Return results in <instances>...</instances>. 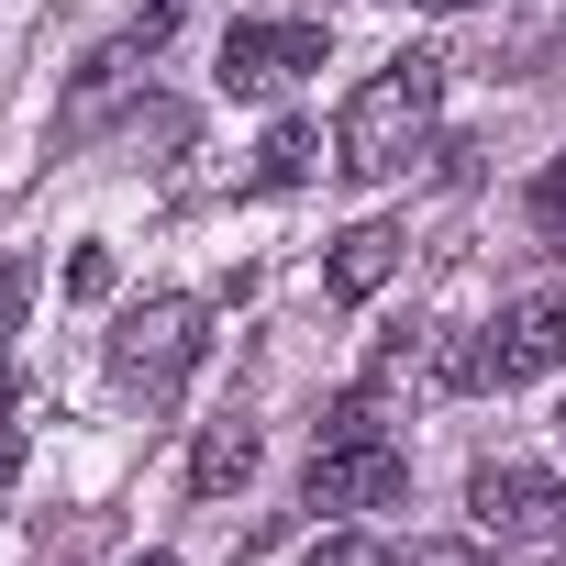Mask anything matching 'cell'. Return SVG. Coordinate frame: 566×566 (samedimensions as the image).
Instances as JSON below:
<instances>
[{"label":"cell","instance_id":"15","mask_svg":"<svg viewBox=\"0 0 566 566\" xmlns=\"http://www.w3.org/2000/svg\"><path fill=\"white\" fill-rule=\"evenodd\" d=\"M433 12H478V0H433Z\"/></svg>","mask_w":566,"mask_h":566},{"label":"cell","instance_id":"12","mask_svg":"<svg viewBox=\"0 0 566 566\" xmlns=\"http://www.w3.org/2000/svg\"><path fill=\"white\" fill-rule=\"evenodd\" d=\"M67 290H78V301H101V290H112V255H101V244H78V255H67Z\"/></svg>","mask_w":566,"mask_h":566},{"label":"cell","instance_id":"9","mask_svg":"<svg viewBox=\"0 0 566 566\" xmlns=\"http://www.w3.org/2000/svg\"><path fill=\"white\" fill-rule=\"evenodd\" d=\"M312 167H323V134H312V123H277L266 156H255V189H301Z\"/></svg>","mask_w":566,"mask_h":566},{"label":"cell","instance_id":"4","mask_svg":"<svg viewBox=\"0 0 566 566\" xmlns=\"http://www.w3.org/2000/svg\"><path fill=\"white\" fill-rule=\"evenodd\" d=\"M301 67H323V23H233L211 78H222L233 101H266V90H290Z\"/></svg>","mask_w":566,"mask_h":566},{"label":"cell","instance_id":"6","mask_svg":"<svg viewBox=\"0 0 566 566\" xmlns=\"http://www.w3.org/2000/svg\"><path fill=\"white\" fill-rule=\"evenodd\" d=\"M544 367H566V290L511 301L500 334H489V378H500V389H522V378H544Z\"/></svg>","mask_w":566,"mask_h":566},{"label":"cell","instance_id":"13","mask_svg":"<svg viewBox=\"0 0 566 566\" xmlns=\"http://www.w3.org/2000/svg\"><path fill=\"white\" fill-rule=\"evenodd\" d=\"M301 566H378V544H356V533H323Z\"/></svg>","mask_w":566,"mask_h":566},{"label":"cell","instance_id":"1","mask_svg":"<svg viewBox=\"0 0 566 566\" xmlns=\"http://www.w3.org/2000/svg\"><path fill=\"white\" fill-rule=\"evenodd\" d=\"M433 101H444V56H389V67L345 101V123H334V167H345V178H400L411 145L433 134Z\"/></svg>","mask_w":566,"mask_h":566},{"label":"cell","instance_id":"3","mask_svg":"<svg viewBox=\"0 0 566 566\" xmlns=\"http://www.w3.org/2000/svg\"><path fill=\"white\" fill-rule=\"evenodd\" d=\"M467 511H478V533H500V544H555V533H566V478L489 455V467L467 478Z\"/></svg>","mask_w":566,"mask_h":566},{"label":"cell","instance_id":"2","mask_svg":"<svg viewBox=\"0 0 566 566\" xmlns=\"http://www.w3.org/2000/svg\"><path fill=\"white\" fill-rule=\"evenodd\" d=\"M312 511H389L400 489H411V455L389 444V422H378V400H345L323 433H312Z\"/></svg>","mask_w":566,"mask_h":566},{"label":"cell","instance_id":"7","mask_svg":"<svg viewBox=\"0 0 566 566\" xmlns=\"http://www.w3.org/2000/svg\"><path fill=\"white\" fill-rule=\"evenodd\" d=\"M389 277H400V222H356V233L334 244V266H323V290H334V301H378Z\"/></svg>","mask_w":566,"mask_h":566},{"label":"cell","instance_id":"11","mask_svg":"<svg viewBox=\"0 0 566 566\" xmlns=\"http://www.w3.org/2000/svg\"><path fill=\"white\" fill-rule=\"evenodd\" d=\"M533 222H544V244H566V145H555V167H544V189H533Z\"/></svg>","mask_w":566,"mask_h":566},{"label":"cell","instance_id":"10","mask_svg":"<svg viewBox=\"0 0 566 566\" xmlns=\"http://www.w3.org/2000/svg\"><path fill=\"white\" fill-rule=\"evenodd\" d=\"M34 312V255H0V334H23Z\"/></svg>","mask_w":566,"mask_h":566},{"label":"cell","instance_id":"8","mask_svg":"<svg viewBox=\"0 0 566 566\" xmlns=\"http://www.w3.org/2000/svg\"><path fill=\"white\" fill-rule=\"evenodd\" d=\"M244 478H255V433H244V422H211V433L189 444V489L222 500V489H244Z\"/></svg>","mask_w":566,"mask_h":566},{"label":"cell","instance_id":"16","mask_svg":"<svg viewBox=\"0 0 566 566\" xmlns=\"http://www.w3.org/2000/svg\"><path fill=\"white\" fill-rule=\"evenodd\" d=\"M134 566H178V555H134Z\"/></svg>","mask_w":566,"mask_h":566},{"label":"cell","instance_id":"5","mask_svg":"<svg viewBox=\"0 0 566 566\" xmlns=\"http://www.w3.org/2000/svg\"><path fill=\"white\" fill-rule=\"evenodd\" d=\"M112 367H123L134 389H178V378L200 367V301H145V312L112 334Z\"/></svg>","mask_w":566,"mask_h":566},{"label":"cell","instance_id":"14","mask_svg":"<svg viewBox=\"0 0 566 566\" xmlns=\"http://www.w3.org/2000/svg\"><path fill=\"white\" fill-rule=\"evenodd\" d=\"M389 566H489V555H478V544H400Z\"/></svg>","mask_w":566,"mask_h":566}]
</instances>
